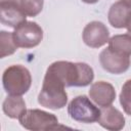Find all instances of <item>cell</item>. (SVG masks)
Instances as JSON below:
<instances>
[{
    "label": "cell",
    "mask_w": 131,
    "mask_h": 131,
    "mask_svg": "<svg viewBox=\"0 0 131 131\" xmlns=\"http://www.w3.org/2000/svg\"><path fill=\"white\" fill-rule=\"evenodd\" d=\"M46 72L52 74L66 87H86L94 79L93 69L85 62L58 60L52 62Z\"/></svg>",
    "instance_id": "cell-1"
},
{
    "label": "cell",
    "mask_w": 131,
    "mask_h": 131,
    "mask_svg": "<svg viewBox=\"0 0 131 131\" xmlns=\"http://www.w3.org/2000/svg\"><path fill=\"white\" fill-rule=\"evenodd\" d=\"M66 86L52 74L46 72L42 88L38 95V102L44 107L50 110H59L66 106L68 102V93Z\"/></svg>",
    "instance_id": "cell-2"
},
{
    "label": "cell",
    "mask_w": 131,
    "mask_h": 131,
    "mask_svg": "<svg viewBox=\"0 0 131 131\" xmlns=\"http://www.w3.org/2000/svg\"><path fill=\"white\" fill-rule=\"evenodd\" d=\"M4 90L10 95H23L27 93L32 84L30 71L21 64L9 66L2 75Z\"/></svg>",
    "instance_id": "cell-3"
},
{
    "label": "cell",
    "mask_w": 131,
    "mask_h": 131,
    "mask_svg": "<svg viewBox=\"0 0 131 131\" xmlns=\"http://www.w3.org/2000/svg\"><path fill=\"white\" fill-rule=\"evenodd\" d=\"M18 121L25 129L32 131L54 130L58 127V119L54 114L39 108L26 110L18 118Z\"/></svg>",
    "instance_id": "cell-4"
},
{
    "label": "cell",
    "mask_w": 131,
    "mask_h": 131,
    "mask_svg": "<svg viewBox=\"0 0 131 131\" xmlns=\"http://www.w3.org/2000/svg\"><path fill=\"white\" fill-rule=\"evenodd\" d=\"M68 114L77 122L91 124L97 122L100 110L86 95H78L70 101L68 105Z\"/></svg>",
    "instance_id": "cell-5"
},
{
    "label": "cell",
    "mask_w": 131,
    "mask_h": 131,
    "mask_svg": "<svg viewBox=\"0 0 131 131\" xmlns=\"http://www.w3.org/2000/svg\"><path fill=\"white\" fill-rule=\"evenodd\" d=\"M17 47L33 48L38 46L43 39V30L35 21L26 20L18 25L12 32Z\"/></svg>",
    "instance_id": "cell-6"
},
{
    "label": "cell",
    "mask_w": 131,
    "mask_h": 131,
    "mask_svg": "<svg viewBox=\"0 0 131 131\" xmlns=\"http://www.w3.org/2000/svg\"><path fill=\"white\" fill-rule=\"evenodd\" d=\"M99 62L102 69L111 74L119 75L125 73L130 67V56L111 49H103L99 54Z\"/></svg>",
    "instance_id": "cell-7"
},
{
    "label": "cell",
    "mask_w": 131,
    "mask_h": 131,
    "mask_svg": "<svg viewBox=\"0 0 131 131\" xmlns=\"http://www.w3.org/2000/svg\"><path fill=\"white\" fill-rule=\"evenodd\" d=\"M84 43L91 48H99L110 40V32L106 26L98 20L90 21L85 26L82 33Z\"/></svg>",
    "instance_id": "cell-8"
},
{
    "label": "cell",
    "mask_w": 131,
    "mask_h": 131,
    "mask_svg": "<svg viewBox=\"0 0 131 131\" xmlns=\"http://www.w3.org/2000/svg\"><path fill=\"white\" fill-rule=\"evenodd\" d=\"M90 98L101 107L111 105L116 99V90L114 86L105 81H97L90 86Z\"/></svg>",
    "instance_id": "cell-9"
},
{
    "label": "cell",
    "mask_w": 131,
    "mask_h": 131,
    "mask_svg": "<svg viewBox=\"0 0 131 131\" xmlns=\"http://www.w3.org/2000/svg\"><path fill=\"white\" fill-rule=\"evenodd\" d=\"M0 18L1 23L7 27L15 29L18 25L26 21L27 15L12 1H0Z\"/></svg>",
    "instance_id": "cell-10"
},
{
    "label": "cell",
    "mask_w": 131,
    "mask_h": 131,
    "mask_svg": "<svg viewBox=\"0 0 131 131\" xmlns=\"http://www.w3.org/2000/svg\"><path fill=\"white\" fill-rule=\"evenodd\" d=\"M97 122L102 128L106 130L119 131L125 126V117L118 108L111 104L100 110V115Z\"/></svg>",
    "instance_id": "cell-11"
},
{
    "label": "cell",
    "mask_w": 131,
    "mask_h": 131,
    "mask_svg": "<svg viewBox=\"0 0 131 131\" xmlns=\"http://www.w3.org/2000/svg\"><path fill=\"white\" fill-rule=\"evenodd\" d=\"M130 15H131V6H129L123 0H119L110 7L107 13V19L112 27L116 29H123L126 28Z\"/></svg>",
    "instance_id": "cell-12"
},
{
    "label": "cell",
    "mask_w": 131,
    "mask_h": 131,
    "mask_svg": "<svg viewBox=\"0 0 131 131\" xmlns=\"http://www.w3.org/2000/svg\"><path fill=\"white\" fill-rule=\"evenodd\" d=\"M2 110L4 114L10 119H18L21 114L27 110L26 102L21 95H8L3 103Z\"/></svg>",
    "instance_id": "cell-13"
},
{
    "label": "cell",
    "mask_w": 131,
    "mask_h": 131,
    "mask_svg": "<svg viewBox=\"0 0 131 131\" xmlns=\"http://www.w3.org/2000/svg\"><path fill=\"white\" fill-rule=\"evenodd\" d=\"M107 43L111 49L128 56L131 55V35L130 34L115 35L112 38H110Z\"/></svg>",
    "instance_id": "cell-14"
},
{
    "label": "cell",
    "mask_w": 131,
    "mask_h": 131,
    "mask_svg": "<svg viewBox=\"0 0 131 131\" xmlns=\"http://www.w3.org/2000/svg\"><path fill=\"white\" fill-rule=\"evenodd\" d=\"M14 2L19 9L27 15V16H36L38 15L44 5V0H7Z\"/></svg>",
    "instance_id": "cell-15"
},
{
    "label": "cell",
    "mask_w": 131,
    "mask_h": 131,
    "mask_svg": "<svg viewBox=\"0 0 131 131\" xmlns=\"http://www.w3.org/2000/svg\"><path fill=\"white\" fill-rule=\"evenodd\" d=\"M17 45L14 41L13 34L6 31L0 32V57L4 58L5 56L13 54L17 50Z\"/></svg>",
    "instance_id": "cell-16"
},
{
    "label": "cell",
    "mask_w": 131,
    "mask_h": 131,
    "mask_svg": "<svg viewBox=\"0 0 131 131\" xmlns=\"http://www.w3.org/2000/svg\"><path fill=\"white\" fill-rule=\"evenodd\" d=\"M119 99L124 112L127 115L131 116V79L127 80L123 84Z\"/></svg>",
    "instance_id": "cell-17"
},
{
    "label": "cell",
    "mask_w": 131,
    "mask_h": 131,
    "mask_svg": "<svg viewBox=\"0 0 131 131\" xmlns=\"http://www.w3.org/2000/svg\"><path fill=\"white\" fill-rule=\"evenodd\" d=\"M126 29H127L128 34H130V35H131V15H130L129 20H128V23H127V25H126Z\"/></svg>",
    "instance_id": "cell-18"
},
{
    "label": "cell",
    "mask_w": 131,
    "mask_h": 131,
    "mask_svg": "<svg viewBox=\"0 0 131 131\" xmlns=\"http://www.w3.org/2000/svg\"><path fill=\"white\" fill-rule=\"evenodd\" d=\"M84 3H87V4H94L96 2H98L99 0H82Z\"/></svg>",
    "instance_id": "cell-19"
},
{
    "label": "cell",
    "mask_w": 131,
    "mask_h": 131,
    "mask_svg": "<svg viewBox=\"0 0 131 131\" xmlns=\"http://www.w3.org/2000/svg\"><path fill=\"white\" fill-rule=\"evenodd\" d=\"M125 3H127L129 6H131V0H123Z\"/></svg>",
    "instance_id": "cell-20"
}]
</instances>
